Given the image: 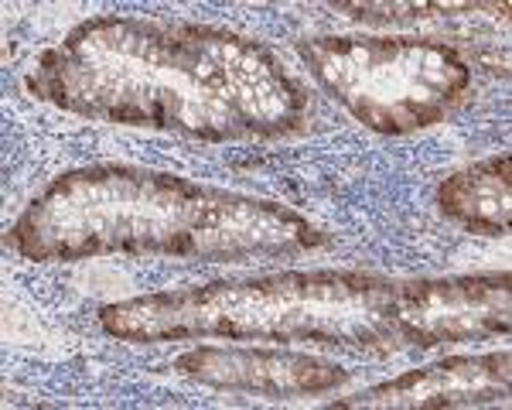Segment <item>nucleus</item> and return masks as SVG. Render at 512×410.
<instances>
[{
    "instance_id": "1",
    "label": "nucleus",
    "mask_w": 512,
    "mask_h": 410,
    "mask_svg": "<svg viewBox=\"0 0 512 410\" xmlns=\"http://www.w3.org/2000/svg\"><path fill=\"white\" fill-rule=\"evenodd\" d=\"M441 205L451 216H461L472 229H492L506 233L509 229V171L485 178V164L478 171L458 175L441 185Z\"/></svg>"
}]
</instances>
